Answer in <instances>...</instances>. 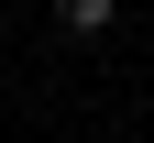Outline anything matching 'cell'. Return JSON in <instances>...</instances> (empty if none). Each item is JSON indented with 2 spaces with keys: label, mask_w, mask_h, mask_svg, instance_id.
I'll use <instances>...</instances> for the list:
<instances>
[{
  "label": "cell",
  "mask_w": 154,
  "mask_h": 143,
  "mask_svg": "<svg viewBox=\"0 0 154 143\" xmlns=\"http://www.w3.org/2000/svg\"><path fill=\"white\" fill-rule=\"evenodd\" d=\"M121 22V0H55V33H66V44H88V33H110Z\"/></svg>",
  "instance_id": "cell-1"
}]
</instances>
